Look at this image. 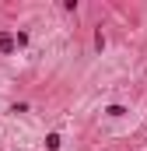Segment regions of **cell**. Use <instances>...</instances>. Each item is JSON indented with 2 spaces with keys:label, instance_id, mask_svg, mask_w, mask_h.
<instances>
[{
  "label": "cell",
  "instance_id": "2",
  "mask_svg": "<svg viewBox=\"0 0 147 151\" xmlns=\"http://www.w3.org/2000/svg\"><path fill=\"white\" fill-rule=\"evenodd\" d=\"M60 141H63L60 134H49V137H46V148H49V151H60Z\"/></svg>",
  "mask_w": 147,
  "mask_h": 151
},
{
  "label": "cell",
  "instance_id": "3",
  "mask_svg": "<svg viewBox=\"0 0 147 151\" xmlns=\"http://www.w3.org/2000/svg\"><path fill=\"white\" fill-rule=\"evenodd\" d=\"M18 46H28V32H18V39H14V49Z\"/></svg>",
  "mask_w": 147,
  "mask_h": 151
},
{
  "label": "cell",
  "instance_id": "1",
  "mask_svg": "<svg viewBox=\"0 0 147 151\" xmlns=\"http://www.w3.org/2000/svg\"><path fill=\"white\" fill-rule=\"evenodd\" d=\"M0 53H14V35L0 32Z\"/></svg>",
  "mask_w": 147,
  "mask_h": 151
}]
</instances>
